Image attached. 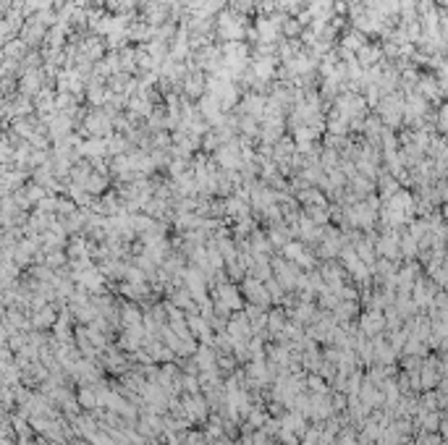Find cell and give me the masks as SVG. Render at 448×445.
I'll return each instance as SVG.
<instances>
[{"label":"cell","instance_id":"1","mask_svg":"<svg viewBox=\"0 0 448 445\" xmlns=\"http://www.w3.org/2000/svg\"><path fill=\"white\" fill-rule=\"evenodd\" d=\"M349 220L354 225H372V220H375V202L357 204V207L349 212Z\"/></svg>","mask_w":448,"mask_h":445},{"label":"cell","instance_id":"2","mask_svg":"<svg viewBox=\"0 0 448 445\" xmlns=\"http://www.w3.org/2000/svg\"><path fill=\"white\" fill-rule=\"evenodd\" d=\"M377 249H380L383 254L393 257V254L398 252V246H396V236H383V238H380V244H377Z\"/></svg>","mask_w":448,"mask_h":445},{"label":"cell","instance_id":"3","mask_svg":"<svg viewBox=\"0 0 448 445\" xmlns=\"http://www.w3.org/2000/svg\"><path fill=\"white\" fill-rule=\"evenodd\" d=\"M244 210H247V204L241 199H231V204H228V212H234V215H241Z\"/></svg>","mask_w":448,"mask_h":445}]
</instances>
